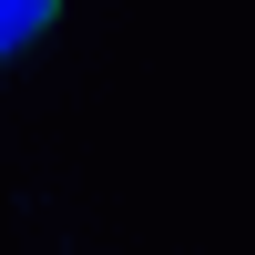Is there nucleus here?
I'll return each instance as SVG.
<instances>
[{
    "label": "nucleus",
    "instance_id": "f257e3e1",
    "mask_svg": "<svg viewBox=\"0 0 255 255\" xmlns=\"http://www.w3.org/2000/svg\"><path fill=\"white\" fill-rule=\"evenodd\" d=\"M51 10H61V0H0V61H20V51H31V41L51 31Z\"/></svg>",
    "mask_w": 255,
    "mask_h": 255
}]
</instances>
